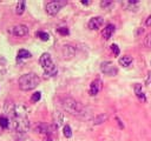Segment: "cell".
<instances>
[{
    "mask_svg": "<svg viewBox=\"0 0 151 141\" xmlns=\"http://www.w3.org/2000/svg\"><path fill=\"white\" fill-rule=\"evenodd\" d=\"M9 127L18 133H25L29 128V120L27 118V109L25 106H15L13 114L9 116Z\"/></svg>",
    "mask_w": 151,
    "mask_h": 141,
    "instance_id": "1",
    "label": "cell"
},
{
    "mask_svg": "<svg viewBox=\"0 0 151 141\" xmlns=\"http://www.w3.org/2000/svg\"><path fill=\"white\" fill-rule=\"evenodd\" d=\"M39 83H40V78L35 73H26V74H22L19 78V80H18L19 88L21 90H25V92L34 89Z\"/></svg>",
    "mask_w": 151,
    "mask_h": 141,
    "instance_id": "2",
    "label": "cell"
},
{
    "mask_svg": "<svg viewBox=\"0 0 151 141\" xmlns=\"http://www.w3.org/2000/svg\"><path fill=\"white\" fill-rule=\"evenodd\" d=\"M61 106L66 112H68L72 115L80 116L84 114V107L73 98H70V96L63 98L61 99Z\"/></svg>",
    "mask_w": 151,
    "mask_h": 141,
    "instance_id": "3",
    "label": "cell"
},
{
    "mask_svg": "<svg viewBox=\"0 0 151 141\" xmlns=\"http://www.w3.org/2000/svg\"><path fill=\"white\" fill-rule=\"evenodd\" d=\"M39 62H40V65H41V67H42V69H44L46 75H48V76L57 75V73H58L57 66L53 63L52 58H51V55L48 53H42L40 59H39Z\"/></svg>",
    "mask_w": 151,
    "mask_h": 141,
    "instance_id": "4",
    "label": "cell"
},
{
    "mask_svg": "<svg viewBox=\"0 0 151 141\" xmlns=\"http://www.w3.org/2000/svg\"><path fill=\"white\" fill-rule=\"evenodd\" d=\"M66 5V1H50L46 5V13L48 15H55L59 13V11L61 9L63 6Z\"/></svg>",
    "mask_w": 151,
    "mask_h": 141,
    "instance_id": "5",
    "label": "cell"
},
{
    "mask_svg": "<svg viewBox=\"0 0 151 141\" xmlns=\"http://www.w3.org/2000/svg\"><path fill=\"white\" fill-rule=\"evenodd\" d=\"M100 70H101L103 74L109 75V76H114L118 73V68L111 61H104V62H101L100 63Z\"/></svg>",
    "mask_w": 151,
    "mask_h": 141,
    "instance_id": "6",
    "label": "cell"
},
{
    "mask_svg": "<svg viewBox=\"0 0 151 141\" xmlns=\"http://www.w3.org/2000/svg\"><path fill=\"white\" fill-rule=\"evenodd\" d=\"M12 34L14 36H25L28 34V27L26 25H15L14 27H12L11 29Z\"/></svg>",
    "mask_w": 151,
    "mask_h": 141,
    "instance_id": "7",
    "label": "cell"
},
{
    "mask_svg": "<svg viewBox=\"0 0 151 141\" xmlns=\"http://www.w3.org/2000/svg\"><path fill=\"white\" fill-rule=\"evenodd\" d=\"M101 87H103L101 80H100V79H94V80L91 82V85H90V90H88L90 95H91V96L97 95V94L101 90Z\"/></svg>",
    "mask_w": 151,
    "mask_h": 141,
    "instance_id": "8",
    "label": "cell"
},
{
    "mask_svg": "<svg viewBox=\"0 0 151 141\" xmlns=\"http://www.w3.org/2000/svg\"><path fill=\"white\" fill-rule=\"evenodd\" d=\"M103 24H104V19H103L101 16H93V18L90 19L87 26H88L90 29L96 31V29H99Z\"/></svg>",
    "mask_w": 151,
    "mask_h": 141,
    "instance_id": "9",
    "label": "cell"
},
{
    "mask_svg": "<svg viewBox=\"0 0 151 141\" xmlns=\"http://www.w3.org/2000/svg\"><path fill=\"white\" fill-rule=\"evenodd\" d=\"M114 31H116V27H114V25L113 24H109V25H106V27L103 29V38L105 39V40H107V39H110L111 36H112V34L114 33Z\"/></svg>",
    "mask_w": 151,
    "mask_h": 141,
    "instance_id": "10",
    "label": "cell"
},
{
    "mask_svg": "<svg viewBox=\"0 0 151 141\" xmlns=\"http://www.w3.org/2000/svg\"><path fill=\"white\" fill-rule=\"evenodd\" d=\"M134 94H136V96L138 98V99H140L142 101H146V98H145V94L142 92V86L139 85V83H137L136 86H134Z\"/></svg>",
    "mask_w": 151,
    "mask_h": 141,
    "instance_id": "11",
    "label": "cell"
},
{
    "mask_svg": "<svg viewBox=\"0 0 151 141\" xmlns=\"http://www.w3.org/2000/svg\"><path fill=\"white\" fill-rule=\"evenodd\" d=\"M131 63H132V58L129 56V55L122 56V58L119 59V65H120L122 67H129Z\"/></svg>",
    "mask_w": 151,
    "mask_h": 141,
    "instance_id": "12",
    "label": "cell"
},
{
    "mask_svg": "<svg viewBox=\"0 0 151 141\" xmlns=\"http://www.w3.org/2000/svg\"><path fill=\"white\" fill-rule=\"evenodd\" d=\"M25 8H26V2L25 1H19L15 6V13L18 15H21L25 12Z\"/></svg>",
    "mask_w": 151,
    "mask_h": 141,
    "instance_id": "13",
    "label": "cell"
},
{
    "mask_svg": "<svg viewBox=\"0 0 151 141\" xmlns=\"http://www.w3.org/2000/svg\"><path fill=\"white\" fill-rule=\"evenodd\" d=\"M31 58V53L27 49H19L18 51V59H28Z\"/></svg>",
    "mask_w": 151,
    "mask_h": 141,
    "instance_id": "14",
    "label": "cell"
},
{
    "mask_svg": "<svg viewBox=\"0 0 151 141\" xmlns=\"http://www.w3.org/2000/svg\"><path fill=\"white\" fill-rule=\"evenodd\" d=\"M9 127V119L7 116H0V128Z\"/></svg>",
    "mask_w": 151,
    "mask_h": 141,
    "instance_id": "15",
    "label": "cell"
},
{
    "mask_svg": "<svg viewBox=\"0 0 151 141\" xmlns=\"http://www.w3.org/2000/svg\"><path fill=\"white\" fill-rule=\"evenodd\" d=\"M37 36L40 39V40H42V41H47L48 39H50V35H48V33H46V32H37Z\"/></svg>",
    "mask_w": 151,
    "mask_h": 141,
    "instance_id": "16",
    "label": "cell"
},
{
    "mask_svg": "<svg viewBox=\"0 0 151 141\" xmlns=\"http://www.w3.org/2000/svg\"><path fill=\"white\" fill-rule=\"evenodd\" d=\"M63 133H64L65 137H71L72 136V129H71V127L68 125H65L64 128H63Z\"/></svg>",
    "mask_w": 151,
    "mask_h": 141,
    "instance_id": "17",
    "label": "cell"
},
{
    "mask_svg": "<svg viewBox=\"0 0 151 141\" xmlns=\"http://www.w3.org/2000/svg\"><path fill=\"white\" fill-rule=\"evenodd\" d=\"M106 118H107V116H106L105 114H100V115H98V116H97V118L94 119V123H96V125L103 123V122H104V121L106 120Z\"/></svg>",
    "mask_w": 151,
    "mask_h": 141,
    "instance_id": "18",
    "label": "cell"
},
{
    "mask_svg": "<svg viewBox=\"0 0 151 141\" xmlns=\"http://www.w3.org/2000/svg\"><path fill=\"white\" fill-rule=\"evenodd\" d=\"M57 32L61 35H68L70 34V31L66 27H59V28H57Z\"/></svg>",
    "mask_w": 151,
    "mask_h": 141,
    "instance_id": "19",
    "label": "cell"
},
{
    "mask_svg": "<svg viewBox=\"0 0 151 141\" xmlns=\"http://www.w3.org/2000/svg\"><path fill=\"white\" fill-rule=\"evenodd\" d=\"M111 51L113 52V54H114L116 56H118L119 53H120V49H119V47H118L116 43H112V45H111Z\"/></svg>",
    "mask_w": 151,
    "mask_h": 141,
    "instance_id": "20",
    "label": "cell"
},
{
    "mask_svg": "<svg viewBox=\"0 0 151 141\" xmlns=\"http://www.w3.org/2000/svg\"><path fill=\"white\" fill-rule=\"evenodd\" d=\"M40 98H41V93H40V92H35V93L32 95L31 100H32L33 102H38V101L40 100Z\"/></svg>",
    "mask_w": 151,
    "mask_h": 141,
    "instance_id": "21",
    "label": "cell"
},
{
    "mask_svg": "<svg viewBox=\"0 0 151 141\" xmlns=\"http://www.w3.org/2000/svg\"><path fill=\"white\" fill-rule=\"evenodd\" d=\"M144 45H145L146 47L151 48V32L146 35V38H145V40H144Z\"/></svg>",
    "mask_w": 151,
    "mask_h": 141,
    "instance_id": "22",
    "label": "cell"
},
{
    "mask_svg": "<svg viewBox=\"0 0 151 141\" xmlns=\"http://www.w3.org/2000/svg\"><path fill=\"white\" fill-rule=\"evenodd\" d=\"M111 5H112V1H101L100 2V7H103V8H106Z\"/></svg>",
    "mask_w": 151,
    "mask_h": 141,
    "instance_id": "23",
    "label": "cell"
},
{
    "mask_svg": "<svg viewBox=\"0 0 151 141\" xmlns=\"http://www.w3.org/2000/svg\"><path fill=\"white\" fill-rule=\"evenodd\" d=\"M145 25L149 27V26H151V14L147 16V19H146V21H145Z\"/></svg>",
    "mask_w": 151,
    "mask_h": 141,
    "instance_id": "24",
    "label": "cell"
},
{
    "mask_svg": "<svg viewBox=\"0 0 151 141\" xmlns=\"http://www.w3.org/2000/svg\"><path fill=\"white\" fill-rule=\"evenodd\" d=\"M81 4H83V5H90L91 2H90V1H81Z\"/></svg>",
    "mask_w": 151,
    "mask_h": 141,
    "instance_id": "25",
    "label": "cell"
},
{
    "mask_svg": "<svg viewBox=\"0 0 151 141\" xmlns=\"http://www.w3.org/2000/svg\"><path fill=\"white\" fill-rule=\"evenodd\" d=\"M149 74H150V79H149V80H147V81H146V85H149V83H150V82H151V72H150V73H149Z\"/></svg>",
    "mask_w": 151,
    "mask_h": 141,
    "instance_id": "26",
    "label": "cell"
}]
</instances>
